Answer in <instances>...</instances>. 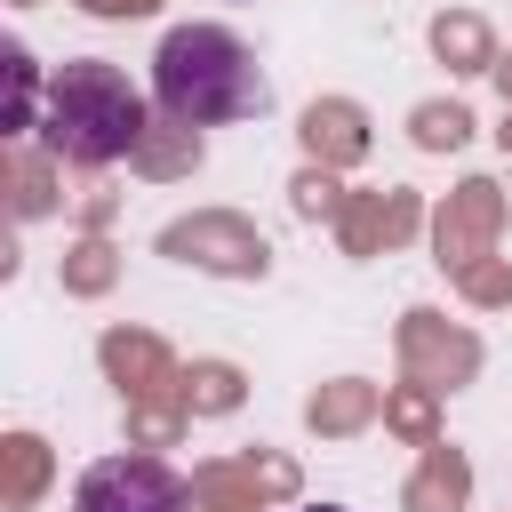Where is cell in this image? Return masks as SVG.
Returning a JSON list of instances; mask_svg holds the SVG:
<instances>
[{
	"label": "cell",
	"instance_id": "5b68a950",
	"mask_svg": "<svg viewBox=\"0 0 512 512\" xmlns=\"http://www.w3.org/2000/svg\"><path fill=\"white\" fill-rule=\"evenodd\" d=\"M304 512H344V504H304Z\"/></svg>",
	"mask_w": 512,
	"mask_h": 512
},
{
	"label": "cell",
	"instance_id": "277c9868",
	"mask_svg": "<svg viewBox=\"0 0 512 512\" xmlns=\"http://www.w3.org/2000/svg\"><path fill=\"white\" fill-rule=\"evenodd\" d=\"M8 80H16V96H8V128H40V80H32V56L24 48H8Z\"/></svg>",
	"mask_w": 512,
	"mask_h": 512
},
{
	"label": "cell",
	"instance_id": "3957f363",
	"mask_svg": "<svg viewBox=\"0 0 512 512\" xmlns=\"http://www.w3.org/2000/svg\"><path fill=\"white\" fill-rule=\"evenodd\" d=\"M72 512H192V488L160 456H96L72 488Z\"/></svg>",
	"mask_w": 512,
	"mask_h": 512
},
{
	"label": "cell",
	"instance_id": "7a4b0ae2",
	"mask_svg": "<svg viewBox=\"0 0 512 512\" xmlns=\"http://www.w3.org/2000/svg\"><path fill=\"white\" fill-rule=\"evenodd\" d=\"M40 136L72 168H112V160H128L144 144V88L104 56H72L64 72H48Z\"/></svg>",
	"mask_w": 512,
	"mask_h": 512
},
{
	"label": "cell",
	"instance_id": "6da1fadb",
	"mask_svg": "<svg viewBox=\"0 0 512 512\" xmlns=\"http://www.w3.org/2000/svg\"><path fill=\"white\" fill-rule=\"evenodd\" d=\"M152 104L184 128H224V120H256L272 104V80L256 72L248 40L224 24H176L152 56Z\"/></svg>",
	"mask_w": 512,
	"mask_h": 512
}]
</instances>
